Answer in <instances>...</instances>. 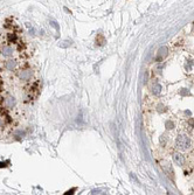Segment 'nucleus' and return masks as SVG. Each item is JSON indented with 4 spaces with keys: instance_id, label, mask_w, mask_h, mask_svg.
Segmentation results:
<instances>
[{
    "instance_id": "7ed1b4c3",
    "label": "nucleus",
    "mask_w": 194,
    "mask_h": 195,
    "mask_svg": "<svg viewBox=\"0 0 194 195\" xmlns=\"http://www.w3.org/2000/svg\"><path fill=\"white\" fill-rule=\"evenodd\" d=\"M19 77L23 80V81H28L30 77H32V70L29 69H23L19 71Z\"/></svg>"
},
{
    "instance_id": "6e6552de",
    "label": "nucleus",
    "mask_w": 194,
    "mask_h": 195,
    "mask_svg": "<svg viewBox=\"0 0 194 195\" xmlns=\"http://www.w3.org/2000/svg\"><path fill=\"white\" fill-rule=\"evenodd\" d=\"M15 66H16V62H15V61H8V62H6V68H7L8 70H13L15 68Z\"/></svg>"
},
{
    "instance_id": "4468645a",
    "label": "nucleus",
    "mask_w": 194,
    "mask_h": 195,
    "mask_svg": "<svg viewBox=\"0 0 194 195\" xmlns=\"http://www.w3.org/2000/svg\"><path fill=\"white\" fill-rule=\"evenodd\" d=\"M1 85H2V81H1V78H0V90H1Z\"/></svg>"
},
{
    "instance_id": "ddd939ff",
    "label": "nucleus",
    "mask_w": 194,
    "mask_h": 195,
    "mask_svg": "<svg viewBox=\"0 0 194 195\" xmlns=\"http://www.w3.org/2000/svg\"><path fill=\"white\" fill-rule=\"evenodd\" d=\"M8 38H9V41H15L16 36H15L14 34H13V35H12V34H9V35H8Z\"/></svg>"
},
{
    "instance_id": "0eeeda50",
    "label": "nucleus",
    "mask_w": 194,
    "mask_h": 195,
    "mask_svg": "<svg viewBox=\"0 0 194 195\" xmlns=\"http://www.w3.org/2000/svg\"><path fill=\"white\" fill-rule=\"evenodd\" d=\"M1 52H2V55H4V56H9V55L12 54V52H13V49H12L9 46H5Z\"/></svg>"
},
{
    "instance_id": "9b49d317",
    "label": "nucleus",
    "mask_w": 194,
    "mask_h": 195,
    "mask_svg": "<svg viewBox=\"0 0 194 195\" xmlns=\"http://www.w3.org/2000/svg\"><path fill=\"white\" fill-rule=\"evenodd\" d=\"M96 42H97V43H98V42H101V43H99V46H102V45H103V43L105 42V41H104V38H103L102 35H99V36H98V39L96 40Z\"/></svg>"
},
{
    "instance_id": "f03ea898",
    "label": "nucleus",
    "mask_w": 194,
    "mask_h": 195,
    "mask_svg": "<svg viewBox=\"0 0 194 195\" xmlns=\"http://www.w3.org/2000/svg\"><path fill=\"white\" fill-rule=\"evenodd\" d=\"M173 161L178 166H184L185 165V157L179 152H175V153H173Z\"/></svg>"
},
{
    "instance_id": "423d86ee",
    "label": "nucleus",
    "mask_w": 194,
    "mask_h": 195,
    "mask_svg": "<svg viewBox=\"0 0 194 195\" xmlns=\"http://www.w3.org/2000/svg\"><path fill=\"white\" fill-rule=\"evenodd\" d=\"M15 104V101L13 97H7L5 99V106L6 108H12Z\"/></svg>"
},
{
    "instance_id": "39448f33",
    "label": "nucleus",
    "mask_w": 194,
    "mask_h": 195,
    "mask_svg": "<svg viewBox=\"0 0 194 195\" xmlns=\"http://www.w3.org/2000/svg\"><path fill=\"white\" fill-rule=\"evenodd\" d=\"M161 89H163L161 85L158 84V83H156V84L152 87V94H153V95H159V94L161 92Z\"/></svg>"
},
{
    "instance_id": "f257e3e1",
    "label": "nucleus",
    "mask_w": 194,
    "mask_h": 195,
    "mask_svg": "<svg viewBox=\"0 0 194 195\" xmlns=\"http://www.w3.org/2000/svg\"><path fill=\"white\" fill-rule=\"evenodd\" d=\"M175 145H177V149L180 151H187L191 145H192V142L189 139V137L186 135H179L177 140H175Z\"/></svg>"
},
{
    "instance_id": "9d476101",
    "label": "nucleus",
    "mask_w": 194,
    "mask_h": 195,
    "mask_svg": "<svg viewBox=\"0 0 194 195\" xmlns=\"http://www.w3.org/2000/svg\"><path fill=\"white\" fill-rule=\"evenodd\" d=\"M164 171L166 173H167V174H168V175H170V176H171V174L172 175H173V169H172L171 168V166H168L167 165V167H164Z\"/></svg>"
},
{
    "instance_id": "f8f14e48",
    "label": "nucleus",
    "mask_w": 194,
    "mask_h": 195,
    "mask_svg": "<svg viewBox=\"0 0 194 195\" xmlns=\"http://www.w3.org/2000/svg\"><path fill=\"white\" fill-rule=\"evenodd\" d=\"M180 94H181L182 96H187V95H189V91H187V89H181Z\"/></svg>"
},
{
    "instance_id": "20e7f679",
    "label": "nucleus",
    "mask_w": 194,
    "mask_h": 195,
    "mask_svg": "<svg viewBox=\"0 0 194 195\" xmlns=\"http://www.w3.org/2000/svg\"><path fill=\"white\" fill-rule=\"evenodd\" d=\"M166 54H167V48H166V47H163V48H160V49L158 50L157 59H158V60H161L163 57H165V56H166Z\"/></svg>"
},
{
    "instance_id": "1a4fd4ad",
    "label": "nucleus",
    "mask_w": 194,
    "mask_h": 195,
    "mask_svg": "<svg viewBox=\"0 0 194 195\" xmlns=\"http://www.w3.org/2000/svg\"><path fill=\"white\" fill-rule=\"evenodd\" d=\"M165 126H166L167 130H172V128H174V124L172 123L171 120H167V121L165 123Z\"/></svg>"
}]
</instances>
